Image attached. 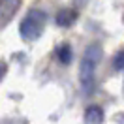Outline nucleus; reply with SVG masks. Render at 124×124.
Masks as SVG:
<instances>
[{
	"label": "nucleus",
	"mask_w": 124,
	"mask_h": 124,
	"mask_svg": "<svg viewBox=\"0 0 124 124\" xmlns=\"http://www.w3.org/2000/svg\"><path fill=\"white\" fill-rule=\"evenodd\" d=\"M45 11L41 9H30L24 19L19 24V32H21V38L24 41H34L38 39L41 34H43V28H45Z\"/></svg>",
	"instance_id": "1"
},
{
	"label": "nucleus",
	"mask_w": 124,
	"mask_h": 124,
	"mask_svg": "<svg viewBox=\"0 0 124 124\" xmlns=\"http://www.w3.org/2000/svg\"><path fill=\"white\" fill-rule=\"evenodd\" d=\"M101 58V47L98 43H92L85 49V54H83V60H81V83L86 90L92 88L94 85V71H96V66Z\"/></svg>",
	"instance_id": "2"
},
{
	"label": "nucleus",
	"mask_w": 124,
	"mask_h": 124,
	"mask_svg": "<svg viewBox=\"0 0 124 124\" xmlns=\"http://www.w3.org/2000/svg\"><path fill=\"white\" fill-rule=\"evenodd\" d=\"M56 24L62 26V28H68L71 24L77 21V11L75 9H60L58 13H56Z\"/></svg>",
	"instance_id": "3"
},
{
	"label": "nucleus",
	"mask_w": 124,
	"mask_h": 124,
	"mask_svg": "<svg viewBox=\"0 0 124 124\" xmlns=\"http://www.w3.org/2000/svg\"><path fill=\"white\" fill-rule=\"evenodd\" d=\"M85 120L86 124H100L103 120V109L100 105H90L85 109Z\"/></svg>",
	"instance_id": "4"
},
{
	"label": "nucleus",
	"mask_w": 124,
	"mask_h": 124,
	"mask_svg": "<svg viewBox=\"0 0 124 124\" xmlns=\"http://www.w3.org/2000/svg\"><path fill=\"white\" fill-rule=\"evenodd\" d=\"M56 58H58V62H62V64H70L71 58H73V51H71L70 43H60V45L56 47Z\"/></svg>",
	"instance_id": "5"
},
{
	"label": "nucleus",
	"mask_w": 124,
	"mask_h": 124,
	"mask_svg": "<svg viewBox=\"0 0 124 124\" xmlns=\"http://www.w3.org/2000/svg\"><path fill=\"white\" fill-rule=\"evenodd\" d=\"M17 8H19V2H0V23L8 21Z\"/></svg>",
	"instance_id": "6"
},
{
	"label": "nucleus",
	"mask_w": 124,
	"mask_h": 124,
	"mask_svg": "<svg viewBox=\"0 0 124 124\" xmlns=\"http://www.w3.org/2000/svg\"><path fill=\"white\" fill-rule=\"evenodd\" d=\"M113 66H115V70H124V49L115 54V58H113Z\"/></svg>",
	"instance_id": "7"
},
{
	"label": "nucleus",
	"mask_w": 124,
	"mask_h": 124,
	"mask_svg": "<svg viewBox=\"0 0 124 124\" xmlns=\"http://www.w3.org/2000/svg\"><path fill=\"white\" fill-rule=\"evenodd\" d=\"M6 70H8V68H6V64H4V62L0 60V81H2V77H4V73H6Z\"/></svg>",
	"instance_id": "8"
}]
</instances>
